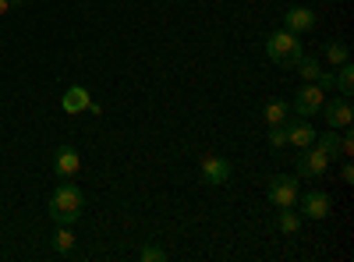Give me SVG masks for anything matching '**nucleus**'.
Masks as SVG:
<instances>
[{"instance_id":"17","label":"nucleus","mask_w":354,"mask_h":262,"mask_svg":"<svg viewBox=\"0 0 354 262\" xmlns=\"http://www.w3.org/2000/svg\"><path fill=\"white\" fill-rule=\"evenodd\" d=\"M277 227L283 230V234H298V230H301V213H298V206L280 209V220H277Z\"/></svg>"},{"instance_id":"14","label":"nucleus","mask_w":354,"mask_h":262,"mask_svg":"<svg viewBox=\"0 0 354 262\" xmlns=\"http://www.w3.org/2000/svg\"><path fill=\"white\" fill-rule=\"evenodd\" d=\"M312 145H315L319 153H326V156L333 160V156H340V131H333V128H330V131H322V135H315Z\"/></svg>"},{"instance_id":"6","label":"nucleus","mask_w":354,"mask_h":262,"mask_svg":"<svg viewBox=\"0 0 354 262\" xmlns=\"http://www.w3.org/2000/svg\"><path fill=\"white\" fill-rule=\"evenodd\" d=\"M322 103H326V93H322L315 82H305L301 89L294 93L290 110H294V118H312V113H319V110H322Z\"/></svg>"},{"instance_id":"13","label":"nucleus","mask_w":354,"mask_h":262,"mask_svg":"<svg viewBox=\"0 0 354 262\" xmlns=\"http://www.w3.org/2000/svg\"><path fill=\"white\" fill-rule=\"evenodd\" d=\"M53 252H57V255H71V252H75L71 223H57V230H53Z\"/></svg>"},{"instance_id":"2","label":"nucleus","mask_w":354,"mask_h":262,"mask_svg":"<svg viewBox=\"0 0 354 262\" xmlns=\"http://www.w3.org/2000/svg\"><path fill=\"white\" fill-rule=\"evenodd\" d=\"M301 53H305L301 36L287 32V28H277V32L266 39V57H270L277 68H294V64L301 61Z\"/></svg>"},{"instance_id":"7","label":"nucleus","mask_w":354,"mask_h":262,"mask_svg":"<svg viewBox=\"0 0 354 262\" xmlns=\"http://www.w3.org/2000/svg\"><path fill=\"white\" fill-rule=\"evenodd\" d=\"M322 113H326V124H330L333 131H340V128H351V124H354V106H351V96H333V100H326V103H322Z\"/></svg>"},{"instance_id":"8","label":"nucleus","mask_w":354,"mask_h":262,"mask_svg":"<svg viewBox=\"0 0 354 262\" xmlns=\"http://www.w3.org/2000/svg\"><path fill=\"white\" fill-rule=\"evenodd\" d=\"M298 213L301 216H308V220H326L330 213H333V198L326 195V191H305V195H298Z\"/></svg>"},{"instance_id":"15","label":"nucleus","mask_w":354,"mask_h":262,"mask_svg":"<svg viewBox=\"0 0 354 262\" xmlns=\"http://www.w3.org/2000/svg\"><path fill=\"white\" fill-rule=\"evenodd\" d=\"M262 118H266V124H283L290 118V103L270 100V103H266V110H262Z\"/></svg>"},{"instance_id":"20","label":"nucleus","mask_w":354,"mask_h":262,"mask_svg":"<svg viewBox=\"0 0 354 262\" xmlns=\"http://www.w3.org/2000/svg\"><path fill=\"white\" fill-rule=\"evenodd\" d=\"M266 138H270V145H273L277 153L287 149V128L283 124H270V135H266Z\"/></svg>"},{"instance_id":"19","label":"nucleus","mask_w":354,"mask_h":262,"mask_svg":"<svg viewBox=\"0 0 354 262\" xmlns=\"http://www.w3.org/2000/svg\"><path fill=\"white\" fill-rule=\"evenodd\" d=\"M294 71H298L305 82H315L319 78V71H322V64L315 61V57H308V53H301V61L298 64H294Z\"/></svg>"},{"instance_id":"10","label":"nucleus","mask_w":354,"mask_h":262,"mask_svg":"<svg viewBox=\"0 0 354 262\" xmlns=\"http://www.w3.org/2000/svg\"><path fill=\"white\" fill-rule=\"evenodd\" d=\"M283 28H287V32H294V36L312 32V28H315V11L312 8H301V4L287 8L283 11Z\"/></svg>"},{"instance_id":"12","label":"nucleus","mask_w":354,"mask_h":262,"mask_svg":"<svg viewBox=\"0 0 354 262\" xmlns=\"http://www.w3.org/2000/svg\"><path fill=\"white\" fill-rule=\"evenodd\" d=\"M88 89H82V85H71V89L64 93V100H61V106L68 110V113H82V110H88Z\"/></svg>"},{"instance_id":"4","label":"nucleus","mask_w":354,"mask_h":262,"mask_svg":"<svg viewBox=\"0 0 354 262\" xmlns=\"http://www.w3.org/2000/svg\"><path fill=\"white\" fill-rule=\"evenodd\" d=\"M330 170V156L319 153L315 145H308V149H298V160H294V174L305 181H319L322 174Z\"/></svg>"},{"instance_id":"18","label":"nucleus","mask_w":354,"mask_h":262,"mask_svg":"<svg viewBox=\"0 0 354 262\" xmlns=\"http://www.w3.org/2000/svg\"><path fill=\"white\" fill-rule=\"evenodd\" d=\"M333 85L340 89V96H351V93H354V64H351V61L340 64V75L333 78Z\"/></svg>"},{"instance_id":"9","label":"nucleus","mask_w":354,"mask_h":262,"mask_svg":"<svg viewBox=\"0 0 354 262\" xmlns=\"http://www.w3.org/2000/svg\"><path fill=\"white\" fill-rule=\"evenodd\" d=\"M283 128H287V145H290V149H308V145L315 142V135H319L308 124V118H287Z\"/></svg>"},{"instance_id":"25","label":"nucleus","mask_w":354,"mask_h":262,"mask_svg":"<svg viewBox=\"0 0 354 262\" xmlns=\"http://www.w3.org/2000/svg\"><path fill=\"white\" fill-rule=\"evenodd\" d=\"M21 4V0H0V15H8V11H15Z\"/></svg>"},{"instance_id":"23","label":"nucleus","mask_w":354,"mask_h":262,"mask_svg":"<svg viewBox=\"0 0 354 262\" xmlns=\"http://www.w3.org/2000/svg\"><path fill=\"white\" fill-rule=\"evenodd\" d=\"M315 85H319V89H322V93H330V89H333V71H319V78H315Z\"/></svg>"},{"instance_id":"24","label":"nucleus","mask_w":354,"mask_h":262,"mask_svg":"<svg viewBox=\"0 0 354 262\" xmlns=\"http://www.w3.org/2000/svg\"><path fill=\"white\" fill-rule=\"evenodd\" d=\"M340 178H344L347 185L354 181V167H351V156H347V163H344V170H340Z\"/></svg>"},{"instance_id":"5","label":"nucleus","mask_w":354,"mask_h":262,"mask_svg":"<svg viewBox=\"0 0 354 262\" xmlns=\"http://www.w3.org/2000/svg\"><path fill=\"white\" fill-rule=\"evenodd\" d=\"M230 174H234V167H230V160L220 156V153H205L202 163H198V178H202V185H209V188L227 185Z\"/></svg>"},{"instance_id":"22","label":"nucleus","mask_w":354,"mask_h":262,"mask_svg":"<svg viewBox=\"0 0 354 262\" xmlns=\"http://www.w3.org/2000/svg\"><path fill=\"white\" fill-rule=\"evenodd\" d=\"M344 135H340V156L347 160V156H354V138H351V128H340Z\"/></svg>"},{"instance_id":"21","label":"nucleus","mask_w":354,"mask_h":262,"mask_svg":"<svg viewBox=\"0 0 354 262\" xmlns=\"http://www.w3.org/2000/svg\"><path fill=\"white\" fill-rule=\"evenodd\" d=\"M138 259H142V262H163V259H167V252H163L160 245H145V248L138 252Z\"/></svg>"},{"instance_id":"3","label":"nucleus","mask_w":354,"mask_h":262,"mask_svg":"<svg viewBox=\"0 0 354 262\" xmlns=\"http://www.w3.org/2000/svg\"><path fill=\"white\" fill-rule=\"evenodd\" d=\"M298 195H301V178L298 174H277V178H270V188H266V198H270L277 209L298 206Z\"/></svg>"},{"instance_id":"1","label":"nucleus","mask_w":354,"mask_h":262,"mask_svg":"<svg viewBox=\"0 0 354 262\" xmlns=\"http://www.w3.org/2000/svg\"><path fill=\"white\" fill-rule=\"evenodd\" d=\"M85 213V195L78 185H71V178H61V185L50 195V220L53 223H78Z\"/></svg>"},{"instance_id":"11","label":"nucleus","mask_w":354,"mask_h":262,"mask_svg":"<svg viewBox=\"0 0 354 262\" xmlns=\"http://www.w3.org/2000/svg\"><path fill=\"white\" fill-rule=\"evenodd\" d=\"M78 167H82V156H78L75 145H61V149L53 153V174L57 178H75Z\"/></svg>"},{"instance_id":"16","label":"nucleus","mask_w":354,"mask_h":262,"mask_svg":"<svg viewBox=\"0 0 354 262\" xmlns=\"http://www.w3.org/2000/svg\"><path fill=\"white\" fill-rule=\"evenodd\" d=\"M322 57H326V61H330L333 68H340L344 61H351V46H347L344 39H330V43H326V50H322Z\"/></svg>"}]
</instances>
